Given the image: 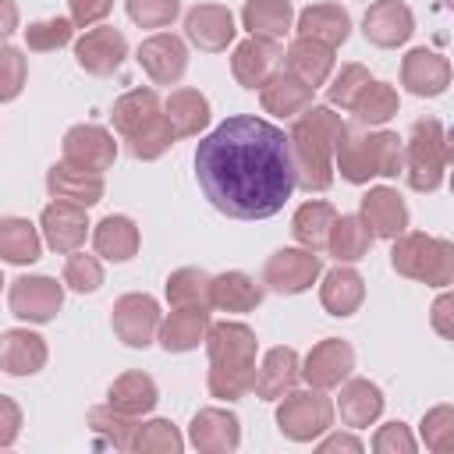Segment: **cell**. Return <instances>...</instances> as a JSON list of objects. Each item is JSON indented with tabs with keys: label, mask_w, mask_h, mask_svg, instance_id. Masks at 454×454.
Listing matches in <instances>:
<instances>
[{
	"label": "cell",
	"mask_w": 454,
	"mask_h": 454,
	"mask_svg": "<svg viewBox=\"0 0 454 454\" xmlns=\"http://www.w3.org/2000/svg\"><path fill=\"white\" fill-rule=\"evenodd\" d=\"M160 110H163L160 92H156V89H149V85H142V89H128L124 96H117V99H114L110 121H114L117 135L124 138V135H131L142 121H149V117H153V114H160Z\"/></svg>",
	"instance_id": "obj_39"
},
{
	"label": "cell",
	"mask_w": 454,
	"mask_h": 454,
	"mask_svg": "<svg viewBox=\"0 0 454 454\" xmlns=\"http://www.w3.org/2000/svg\"><path fill=\"white\" fill-rule=\"evenodd\" d=\"M124 11L138 28H167L181 14V0H124Z\"/></svg>",
	"instance_id": "obj_51"
},
{
	"label": "cell",
	"mask_w": 454,
	"mask_h": 454,
	"mask_svg": "<svg viewBox=\"0 0 454 454\" xmlns=\"http://www.w3.org/2000/svg\"><path fill=\"white\" fill-rule=\"evenodd\" d=\"M156 401H160L156 380H153L149 372H138V369L121 372V376L110 383V390H106V404L117 408V411H124V415H131V419L149 415V411L156 408Z\"/></svg>",
	"instance_id": "obj_31"
},
{
	"label": "cell",
	"mask_w": 454,
	"mask_h": 454,
	"mask_svg": "<svg viewBox=\"0 0 454 454\" xmlns=\"http://www.w3.org/2000/svg\"><path fill=\"white\" fill-rule=\"evenodd\" d=\"M401 85L419 99H436L450 85V60L436 50L415 46L401 57Z\"/></svg>",
	"instance_id": "obj_15"
},
{
	"label": "cell",
	"mask_w": 454,
	"mask_h": 454,
	"mask_svg": "<svg viewBox=\"0 0 454 454\" xmlns=\"http://www.w3.org/2000/svg\"><path fill=\"white\" fill-rule=\"evenodd\" d=\"M358 216H362V223L369 227L372 238L394 241L397 234L408 231V202H404L401 192L390 188V184L369 188V192L362 195V202H358Z\"/></svg>",
	"instance_id": "obj_17"
},
{
	"label": "cell",
	"mask_w": 454,
	"mask_h": 454,
	"mask_svg": "<svg viewBox=\"0 0 454 454\" xmlns=\"http://www.w3.org/2000/svg\"><path fill=\"white\" fill-rule=\"evenodd\" d=\"M337 220V209L326 202V199H309L294 209L291 216V234L301 248L309 252H323L326 248V238H330V227Z\"/></svg>",
	"instance_id": "obj_36"
},
{
	"label": "cell",
	"mask_w": 454,
	"mask_h": 454,
	"mask_svg": "<svg viewBox=\"0 0 454 454\" xmlns=\"http://www.w3.org/2000/svg\"><path fill=\"white\" fill-rule=\"evenodd\" d=\"M89 429H92L99 447L131 450V436L138 429V419H131V415H124L110 404H96V408H89Z\"/></svg>",
	"instance_id": "obj_42"
},
{
	"label": "cell",
	"mask_w": 454,
	"mask_h": 454,
	"mask_svg": "<svg viewBox=\"0 0 454 454\" xmlns=\"http://www.w3.org/2000/svg\"><path fill=\"white\" fill-rule=\"evenodd\" d=\"M344 135H348V124L333 106H312L309 103L294 117V124L287 131L294 188L326 192L333 184V153H337Z\"/></svg>",
	"instance_id": "obj_2"
},
{
	"label": "cell",
	"mask_w": 454,
	"mask_h": 454,
	"mask_svg": "<svg viewBox=\"0 0 454 454\" xmlns=\"http://www.w3.org/2000/svg\"><path fill=\"white\" fill-rule=\"evenodd\" d=\"M7 309L21 323H50L64 309V284L46 273H25L7 287Z\"/></svg>",
	"instance_id": "obj_8"
},
{
	"label": "cell",
	"mask_w": 454,
	"mask_h": 454,
	"mask_svg": "<svg viewBox=\"0 0 454 454\" xmlns=\"http://www.w3.org/2000/svg\"><path fill=\"white\" fill-rule=\"evenodd\" d=\"M252 383H255V369H220V365H209L206 372V387L216 401H241L245 394H252Z\"/></svg>",
	"instance_id": "obj_49"
},
{
	"label": "cell",
	"mask_w": 454,
	"mask_h": 454,
	"mask_svg": "<svg viewBox=\"0 0 454 454\" xmlns=\"http://www.w3.org/2000/svg\"><path fill=\"white\" fill-rule=\"evenodd\" d=\"M316 450H319V454H340V450H344V454H362L365 443H362L355 433H330V429H326L323 440L316 443Z\"/></svg>",
	"instance_id": "obj_55"
},
{
	"label": "cell",
	"mask_w": 454,
	"mask_h": 454,
	"mask_svg": "<svg viewBox=\"0 0 454 454\" xmlns=\"http://www.w3.org/2000/svg\"><path fill=\"white\" fill-rule=\"evenodd\" d=\"M333 426V404L323 390H287L277 404V429L294 443H312Z\"/></svg>",
	"instance_id": "obj_6"
},
{
	"label": "cell",
	"mask_w": 454,
	"mask_h": 454,
	"mask_svg": "<svg viewBox=\"0 0 454 454\" xmlns=\"http://www.w3.org/2000/svg\"><path fill=\"white\" fill-rule=\"evenodd\" d=\"M163 114L174 128V138H195L199 131H206V124L213 117L209 99L199 89H174L163 103Z\"/></svg>",
	"instance_id": "obj_35"
},
{
	"label": "cell",
	"mask_w": 454,
	"mask_h": 454,
	"mask_svg": "<svg viewBox=\"0 0 454 454\" xmlns=\"http://www.w3.org/2000/svg\"><path fill=\"white\" fill-rule=\"evenodd\" d=\"M323 273V259L309 248H277L262 266V284L277 294H301Z\"/></svg>",
	"instance_id": "obj_10"
},
{
	"label": "cell",
	"mask_w": 454,
	"mask_h": 454,
	"mask_svg": "<svg viewBox=\"0 0 454 454\" xmlns=\"http://www.w3.org/2000/svg\"><path fill=\"white\" fill-rule=\"evenodd\" d=\"M46 192L53 195V199H64V202H74V206H96L99 199H103V192H106V184H103V174H92V170H78V167H71V163H53L50 170H46Z\"/></svg>",
	"instance_id": "obj_24"
},
{
	"label": "cell",
	"mask_w": 454,
	"mask_h": 454,
	"mask_svg": "<svg viewBox=\"0 0 454 454\" xmlns=\"http://www.w3.org/2000/svg\"><path fill=\"white\" fill-rule=\"evenodd\" d=\"M369 245H372V234H369V227L362 223L358 213H344V216L333 220L330 238H326V252L337 262H358V259H365Z\"/></svg>",
	"instance_id": "obj_38"
},
{
	"label": "cell",
	"mask_w": 454,
	"mask_h": 454,
	"mask_svg": "<svg viewBox=\"0 0 454 454\" xmlns=\"http://www.w3.org/2000/svg\"><path fill=\"white\" fill-rule=\"evenodd\" d=\"M238 35V25H234V14L231 7L223 4H195L188 14H184V39L192 46H199L202 53H220L234 43Z\"/></svg>",
	"instance_id": "obj_16"
},
{
	"label": "cell",
	"mask_w": 454,
	"mask_h": 454,
	"mask_svg": "<svg viewBox=\"0 0 454 454\" xmlns=\"http://www.w3.org/2000/svg\"><path fill=\"white\" fill-rule=\"evenodd\" d=\"M0 291H4V273H0Z\"/></svg>",
	"instance_id": "obj_58"
},
{
	"label": "cell",
	"mask_w": 454,
	"mask_h": 454,
	"mask_svg": "<svg viewBox=\"0 0 454 454\" xmlns=\"http://www.w3.org/2000/svg\"><path fill=\"white\" fill-rule=\"evenodd\" d=\"M25 78H28V60L18 46L11 43H0V103H11L21 96L25 89Z\"/></svg>",
	"instance_id": "obj_50"
},
{
	"label": "cell",
	"mask_w": 454,
	"mask_h": 454,
	"mask_svg": "<svg viewBox=\"0 0 454 454\" xmlns=\"http://www.w3.org/2000/svg\"><path fill=\"white\" fill-rule=\"evenodd\" d=\"M415 447H419V440L411 436V429L404 426V422H387V426H380L376 429V436H372V450L376 454H415Z\"/></svg>",
	"instance_id": "obj_52"
},
{
	"label": "cell",
	"mask_w": 454,
	"mask_h": 454,
	"mask_svg": "<svg viewBox=\"0 0 454 454\" xmlns=\"http://www.w3.org/2000/svg\"><path fill=\"white\" fill-rule=\"evenodd\" d=\"M369 71L362 64H340V71L333 74V82L326 85V99L330 106H340V110H351L355 99L362 96V89L369 85Z\"/></svg>",
	"instance_id": "obj_48"
},
{
	"label": "cell",
	"mask_w": 454,
	"mask_h": 454,
	"mask_svg": "<svg viewBox=\"0 0 454 454\" xmlns=\"http://www.w3.org/2000/svg\"><path fill=\"white\" fill-rule=\"evenodd\" d=\"M422 443L433 454H450L454 450V404H436L422 415Z\"/></svg>",
	"instance_id": "obj_47"
},
{
	"label": "cell",
	"mask_w": 454,
	"mask_h": 454,
	"mask_svg": "<svg viewBox=\"0 0 454 454\" xmlns=\"http://www.w3.org/2000/svg\"><path fill=\"white\" fill-rule=\"evenodd\" d=\"M284 60H287V71H291L294 78H301L305 85H312V89L326 85L330 74H333V64H337V57H333L330 46H323V43H316V39H305V35H298V39L287 46Z\"/></svg>",
	"instance_id": "obj_32"
},
{
	"label": "cell",
	"mask_w": 454,
	"mask_h": 454,
	"mask_svg": "<svg viewBox=\"0 0 454 454\" xmlns=\"http://www.w3.org/2000/svg\"><path fill=\"white\" fill-rule=\"evenodd\" d=\"M206 330H209V309H174L160 323L156 340H160L163 351L184 355V351H195L206 340Z\"/></svg>",
	"instance_id": "obj_30"
},
{
	"label": "cell",
	"mask_w": 454,
	"mask_h": 454,
	"mask_svg": "<svg viewBox=\"0 0 454 454\" xmlns=\"http://www.w3.org/2000/svg\"><path fill=\"white\" fill-rule=\"evenodd\" d=\"M124 145H128V153L135 156V160H142V163H149V160H160L170 145H174V128H170V121H167V114L160 110V114H153L149 121H142L131 135H124L121 138Z\"/></svg>",
	"instance_id": "obj_40"
},
{
	"label": "cell",
	"mask_w": 454,
	"mask_h": 454,
	"mask_svg": "<svg viewBox=\"0 0 454 454\" xmlns=\"http://www.w3.org/2000/svg\"><path fill=\"white\" fill-rule=\"evenodd\" d=\"M43 255L39 227L25 216H0V259L14 266H32Z\"/></svg>",
	"instance_id": "obj_37"
},
{
	"label": "cell",
	"mask_w": 454,
	"mask_h": 454,
	"mask_svg": "<svg viewBox=\"0 0 454 454\" xmlns=\"http://www.w3.org/2000/svg\"><path fill=\"white\" fill-rule=\"evenodd\" d=\"M209 301L220 312H252L262 301V284H255L245 270H227L209 280Z\"/></svg>",
	"instance_id": "obj_33"
},
{
	"label": "cell",
	"mask_w": 454,
	"mask_h": 454,
	"mask_svg": "<svg viewBox=\"0 0 454 454\" xmlns=\"http://www.w3.org/2000/svg\"><path fill=\"white\" fill-rule=\"evenodd\" d=\"M202 344H206L209 365H220V369H255L259 337H255V330L248 323H238V319L209 323Z\"/></svg>",
	"instance_id": "obj_9"
},
{
	"label": "cell",
	"mask_w": 454,
	"mask_h": 454,
	"mask_svg": "<svg viewBox=\"0 0 454 454\" xmlns=\"http://www.w3.org/2000/svg\"><path fill=\"white\" fill-rule=\"evenodd\" d=\"M188 443L199 454H231L241 443V422L227 408H199L188 426Z\"/></svg>",
	"instance_id": "obj_20"
},
{
	"label": "cell",
	"mask_w": 454,
	"mask_h": 454,
	"mask_svg": "<svg viewBox=\"0 0 454 454\" xmlns=\"http://www.w3.org/2000/svg\"><path fill=\"white\" fill-rule=\"evenodd\" d=\"M21 32H25V46L32 53H53V50L71 43L74 21L71 18H43V21H32L28 28H21Z\"/></svg>",
	"instance_id": "obj_45"
},
{
	"label": "cell",
	"mask_w": 454,
	"mask_h": 454,
	"mask_svg": "<svg viewBox=\"0 0 454 454\" xmlns=\"http://www.w3.org/2000/svg\"><path fill=\"white\" fill-rule=\"evenodd\" d=\"M319 277H323L319 301H323V309L330 316L348 319V316H355L362 309V301H365V280H362V273L351 262H337L333 270H326Z\"/></svg>",
	"instance_id": "obj_23"
},
{
	"label": "cell",
	"mask_w": 454,
	"mask_h": 454,
	"mask_svg": "<svg viewBox=\"0 0 454 454\" xmlns=\"http://www.w3.org/2000/svg\"><path fill=\"white\" fill-rule=\"evenodd\" d=\"M280 60H284L280 43L248 35V39H241V43L234 46V53H231V71H234V78H238L241 89H252V92H255V89L277 71Z\"/></svg>",
	"instance_id": "obj_22"
},
{
	"label": "cell",
	"mask_w": 454,
	"mask_h": 454,
	"mask_svg": "<svg viewBox=\"0 0 454 454\" xmlns=\"http://www.w3.org/2000/svg\"><path fill=\"white\" fill-rule=\"evenodd\" d=\"M160 323H163V312H160V301L145 291H131V294H121L114 301V312H110V326L117 333L121 344L142 351L156 340L160 333Z\"/></svg>",
	"instance_id": "obj_7"
},
{
	"label": "cell",
	"mask_w": 454,
	"mask_h": 454,
	"mask_svg": "<svg viewBox=\"0 0 454 454\" xmlns=\"http://www.w3.org/2000/svg\"><path fill=\"white\" fill-rule=\"evenodd\" d=\"M298 369H301V358H298L294 348H284V344H280V348H270V351L262 355V365L255 369V383H252L255 397H262V401H280L287 390H294Z\"/></svg>",
	"instance_id": "obj_26"
},
{
	"label": "cell",
	"mask_w": 454,
	"mask_h": 454,
	"mask_svg": "<svg viewBox=\"0 0 454 454\" xmlns=\"http://www.w3.org/2000/svg\"><path fill=\"white\" fill-rule=\"evenodd\" d=\"M131 450H138V454H181L184 436L177 433V426L170 419H149V422H138V429L131 436Z\"/></svg>",
	"instance_id": "obj_44"
},
{
	"label": "cell",
	"mask_w": 454,
	"mask_h": 454,
	"mask_svg": "<svg viewBox=\"0 0 454 454\" xmlns=\"http://www.w3.org/2000/svg\"><path fill=\"white\" fill-rule=\"evenodd\" d=\"M89 227H92V223H89V216H85V206H74V202H64V199H53V202L43 209V216H39L43 241H46L53 252H60V255L82 248L85 238H89Z\"/></svg>",
	"instance_id": "obj_19"
},
{
	"label": "cell",
	"mask_w": 454,
	"mask_h": 454,
	"mask_svg": "<svg viewBox=\"0 0 454 454\" xmlns=\"http://www.w3.org/2000/svg\"><path fill=\"white\" fill-rule=\"evenodd\" d=\"M401 170L408 177V188L411 192H436L443 184V174H447V163H450V142H447V131L436 117H419L411 124V135H408V145L401 149Z\"/></svg>",
	"instance_id": "obj_5"
},
{
	"label": "cell",
	"mask_w": 454,
	"mask_h": 454,
	"mask_svg": "<svg viewBox=\"0 0 454 454\" xmlns=\"http://www.w3.org/2000/svg\"><path fill=\"white\" fill-rule=\"evenodd\" d=\"M60 153H64V163L103 174L117 160V142H114V131H106L103 124H74L64 131Z\"/></svg>",
	"instance_id": "obj_11"
},
{
	"label": "cell",
	"mask_w": 454,
	"mask_h": 454,
	"mask_svg": "<svg viewBox=\"0 0 454 454\" xmlns=\"http://www.w3.org/2000/svg\"><path fill=\"white\" fill-rule=\"evenodd\" d=\"M138 245H142L138 223L131 216H124V213H110V216H103L92 227V248L106 262H128V259H135L138 255Z\"/></svg>",
	"instance_id": "obj_25"
},
{
	"label": "cell",
	"mask_w": 454,
	"mask_h": 454,
	"mask_svg": "<svg viewBox=\"0 0 454 454\" xmlns=\"http://www.w3.org/2000/svg\"><path fill=\"white\" fill-rule=\"evenodd\" d=\"M337 411H340L344 426L365 429V426H372L383 415V390L372 380H362V376L351 380L348 376L340 383V394H337Z\"/></svg>",
	"instance_id": "obj_28"
},
{
	"label": "cell",
	"mask_w": 454,
	"mask_h": 454,
	"mask_svg": "<svg viewBox=\"0 0 454 454\" xmlns=\"http://www.w3.org/2000/svg\"><path fill=\"white\" fill-rule=\"evenodd\" d=\"M312 85H305L301 78H294L291 71H273L262 85H259V103L266 114L273 117H298L309 103H312Z\"/></svg>",
	"instance_id": "obj_29"
},
{
	"label": "cell",
	"mask_w": 454,
	"mask_h": 454,
	"mask_svg": "<svg viewBox=\"0 0 454 454\" xmlns=\"http://www.w3.org/2000/svg\"><path fill=\"white\" fill-rule=\"evenodd\" d=\"M64 284L71 291H78V294L99 291L103 287V262H99V255H89L82 248L67 252V259H64Z\"/></svg>",
	"instance_id": "obj_46"
},
{
	"label": "cell",
	"mask_w": 454,
	"mask_h": 454,
	"mask_svg": "<svg viewBox=\"0 0 454 454\" xmlns=\"http://www.w3.org/2000/svg\"><path fill=\"white\" fill-rule=\"evenodd\" d=\"M67 11L74 28H92L114 11V0H67Z\"/></svg>",
	"instance_id": "obj_53"
},
{
	"label": "cell",
	"mask_w": 454,
	"mask_h": 454,
	"mask_svg": "<svg viewBox=\"0 0 454 454\" xmlns=\"http://www.w3.org/2000/svg\"><path fill=\"white\" fill-rule=\"evenodd\" d=\"M351 369H355V348L340 337H326L305 355L298 376L316 390H333L351 376Z\"/></svg>",
	"instance_id": "obj_12"
},
{
	"label": "cell",
	"mask_w": 454,
	"mask_h": 454,
	"mask_svg": "<svg viewBox=\"0 0 454 454\" xmlns=\"http://www.w3.org/2000/svg\"><path fill=\"white\" fill-rule=\"evenodd\" d=\"M195 181L223 216L270 220L294 192L287 135L255 114H234L199 138Z\"/></svg>",
	"instance_id": "obj_1"
},
{
	"label": "cell",
	"mask_w": 454,
	"mask_h": 454,
	"mask_svg": "<svg viewBox=\"0 0 454 454\" xmlns=\"http://www.w3.org/2000/svg\"><path fill=\"white\" fill-rule=\"evenodd\" d=\"M411 32H415V14L404 0H376L362 18V35L380 50L404 46Z\"/></svg>",
	"instance_id": "obj_18"
},
{
	"label": "cell",
	"mask_w": 454,
	"mask_h": 454,
	"mask_svg": "<svg viewBox=\"0 0 454 454\" xmlns=\"http://www.w3.org/2000/svg\"><path fill=\"white\" fill-rule=\"evenodd\" d=\"M50 348L46 337H39L28 326H14L0 333V369L7 376H35L46 369Z\"/></svg>",
	"instance_id": "obj_21"
},
{
	"label": "cell",
	"mask_w": 454,
	"mask_h": 454,
	"mask_svg": "<svg viewBox=\"0 0 454 454\" xmlns=\"http://www.w3.org/2000/svg\"><path fill=\"white\" fill-rule=\"evenodd\" d=\"M397 110H401L397 89H394V85H387V82H376V78L362 89V96H358V99H355V106H351V114H355L362 124H369V128L387 124L390 117H397Z\"/></svg>",
	"instance_id": "obj_43"
},
{
	"label": "cell",
	"mask_w": 454,
	"mask_h": 454,
	"mask_svg": "<svg viewBox=\"0 0 454 454\" xmlns=\"http://www.w3.org/2000/svg\"><path fill=\"white\" fill-rule=\"evenodd\" d=\"M18 21H21L18 4L14 0H0V43H7L18 32Z\"/></svg>",
	"instance_id": "obj_57"
},
{
	"label": "cell",
	"mask_w": 454,
	"mask_h": 454,
	"mask_svg": "<svg viewBox=\"0 0 454 454\" xmlns=\"http://www.w3.org/2000/svg\"><path fill=\"white\" fill-rule=\"evenodd\" d=\"M390 266L394 273L419 280L426 287H450L454 284V245L426 231H404L394 238Z\"/></svg>",
	"instance_id": "obj_4"
},
{
	"label": "cell",
	"mask_w": 454,
	"mask_h": 454,
	"mask_svg": "<svg viewBox=\"0 0 454 454\" xmlns=\"http://www.w3.org/2000/svg\"><path fill=\"white\" fill-rule=\"evenodd\" d=\"M294 32L337 50L351 35V14L340 4H312L294 18Z\"/></svg>",
	"instance_id": "obj_27"
},
{
	"label": "cell",
	"mask_w": 454,
	"mask_h": 454,
	"mask_svg": "<svg viewBox=\"0 0 454 454\" xmlns=\"http://www.w3.org/2000/svg\"><path fill=\"white\" fill-rule=\"evenodd\" d=\"M450 309H454V298L443 291V294L433 301V312H429L433 330H436L440 337H454V323H450V316H454V312H450Z\"/></svg>",
	"instance_id": "obj_56"
},
{
	"label": "cell",
	"mask_w": 454,
	"mask_h": 454,
	"mask_svg": "<svg viewBox=\"0 0 454 454\" xmlns=\"http://www.w3.org/2000/svg\"><path fill=\"white\" fill-rule=\"evenodd\" d=\"M18 433H21V404L14 397L0 394V450L14 447Z\"/></svg>",
	"instance_id": "obj_54"
},
{
	"label": "cell",
	"mask_w": 454,
	"mask_h": 454,
	"mask_svg": "<svg viewBox=\"0 0 454 454\" xmlns=\"http://www.w3.org/2000/svg\"><path fill=\"white\" fill-rule=\"evenodd\" d=\"M401 138L397 131H369V135H344L333 153V170L348 184H369L372 177H397L401 174Z\"/></svg>",
	"instance_id": "obj_3"
},
{
	"label": "cell",
	"mask_w": 454,
	"mask_h": 454,
	"mask_svg": "<svg viewBox=\"0 0 454 454\" xmlns=\"http://www.w3.org/2000/svg\"><path fill=\"white\" fill-rule=\"evenodd\" d=\"M241 25L248 28V35L280 43L294 28V7L291 0H245Z\"/></svg>",
	"instance_id": "obj_34"
},
{
	"label": "cell",
	"mask_w": 454,
	"mask_h": 454,
	"mask_svg": "<svg viewBox=\"0 0 454 454\" xmlns=\"http://www.w3.org/2000/svg\"><path fill=\"white\" fill-rule=\"evenodd\" d=\"M128 57V39L121 28L114 25H92L78 43H74V60L82 71L96 74V78H106L114 74Z\"/></svg>",
	"instance_id": "obj_13"
},
{
	"label": "cell",
	"mask_w": 454,
	"mask_h": 454,
	"mask_svg": "<svg viewBox=\"0 0 454 454\" xmlns=\"http://www.w3.org/2000/svg\"><path fill=\"white\" fill-rule=\"evenodd\" d=\"M138 64L156 85H174L188 71V46L174 32H153L149 39L138 43Z\"/></svg>",
	"instance_id": "obj_14"
},
{
	"label": "cell",
	"mask_w": 454,
	"mask_h": 454,
	"mask_svg": "<svg viewBox=\"0 0 454 454\" xmlns=\"http://www.w3.org/2000/svg\"><path fill=\"white\" fill-rule=\"evenodd\" d=\"M209 273L199 266H181L167 277V301L174 309H213L209 301Z\"/></svg>",
	"instance_id": "obj_41"
}]
</instances>
